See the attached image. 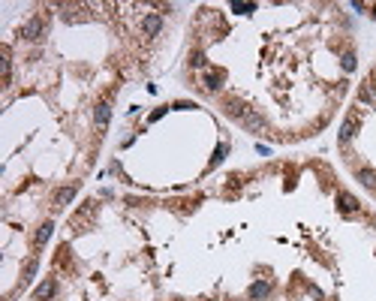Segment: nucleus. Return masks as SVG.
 <instances>
[{"mask_svg":"<svg viewBox=\"0 0 376 301\" xmlns=\"http://www.w3.org/2000/svg\"><path fill=\"white\" fill-rule=\"evenodd\" d=\"M226 111H229L232 118H241V121H244V115H247V111H244V105H241L238 100H232V97L226 100Z\"/></svg>","mask_w":376,"mask_h":301,"instance_id":"ddd939ff","label":"nucleus"},{"mask_svg":"<svg viewBox=\"0 0 376 301\" xmlns=\"http://www.w3.org/2000/svg\"><path fill=\"white\" fill-rule=\"evenodd\" d=\"M141 30H144V36H157V33L163 30V18H160V15H144Z\"/></svg>","mask_w":376,"mask_h":301,"instance_id":"39448f33","label":"nucleus"},{"mask_svg":"<svg viewBox=\"0 0 376 301\" xmlns=\"http://www.w3.org/2000/svg\"><path fill=\"white\" fill-rule=\"evenodd\" d=\"M220 85H223V72H205V88L208 91H220Z\"/></svg>","mask_w":376,"mask_h":301,"instance_id":"f8f14e48","label":"nucleus"},{"mask_svg":"<svg viewBox=\"0 0 376 301\" xmlns=\"http://www.w3.org/2000/svg\"><path fill=\"white\" fill-rule=\"evenodd\" d=\"M241 124H244V127L250 130V133H259L262 127H265V121H262V118L256 115V111H247V115H244V121H241Z\"/></svg>","mask_w":376,"mask_h":301,"instance_id":"9d476101","label":"nucleus"},{"mask_svg":"<svg viewBox=\"0 0 376 301\" xmlns=\"http://www.w3.org/2000/svg\"><path fill=\"white\" fill-rule=\"evenodd\" d=\"M226 150H229V145H220V148L214 150V160H211V166H217V163H223V157H226Z\"/></svg>","mask_w":376,"mask_h":301,"instance_id":"2eb2a0df","label":"nucleus"},{"mask_svg":"<svg viewBox=\"0 0 376 301\" xmlns=\"http://www.w3.org/2000/svg\"><path fill=\"white\" fill-rule=\"evenodd\" d=\"M190 66H205V54L202 51H193L190 54Z\"/></svg>","mask_w":376,"mask_h":301,"instance_id":"dca6fc26","label":"nucleus"},{"mask_svg":"<svg viewBox=\"0 0 376 301\" xmlns=\"http://www.w3.org/2000/svg\"><path fill=\"white\" fill-rule=\"evenodd\" d=\"M358 127H361V115H358V111H349V115H346V121H343V127H340V133H337L340 145L352 142V139H355V133H358Z\"/></svg>","mask_w":376,"mask_h":301,"instance_id":"f257e3e1","label":"nucleus"},{"mask_svg":"<svg viewBox=\"0 0 376 301\" xmlns=\"http://www.w3.org/2000/svg\"><path fill=\"white\" fill-rule=\"evenodd\" d=\"M247 295H250L253 301H265V298L271 295V283H268V280H256V283L250 286V292H247Z\"/></svg>","mask_w":376,"mask_h":301,"instance_id":"7ed1b4c3","label":"nucleus"},{"mask_svg":"<svg viewBox=\"0 0 376 301\" xmlns=\"http://www.w3.org/2000/svg\"><path fill=\"white\" fill-rule=\"evenodd\" d=\"M57 292V280L51 277V280H46V283H40L36 286V292H33V301H46V298H51Z\"/></svg>","mask_w":376,"mask_h":301,"instance_id":"20e7f679","label":"nucleus"},{"mask_svg":"<svg viewBox=\"0 0 376 301\" xmlns=\"http://www.w3.org/2000/svg\"><path fill=\"white\" fill-rule=\"evenodd\" d=\"M94 121H96V127H99V130H105V127H108V121H111V105H108V102H99V105H96Z\"/></svg>","mask_w":376,"mask_h":301,"instance_id":"423d86ee","label":"nucleus"},{"mask_svg":"<svg viewBox=\"0 0 376 301\" xmlns=\"http://www.w3.org/2000/svg\"><path fill=\"white\" fill-rule=\"evenodd\" d=\"M343 69H346V72L355 69V54H352V51H346V57H343Z\"/></svg>","mask_w":376,"mask_h":301,"instance_id":"f3484780","label":"nucleus"},{"mask_svg":"<svg viewBox=\"0 0 376 301\" xmlns=\"http://www.w3.org/2000/svg\"><path fill=\"white\" fill-rule=\"evenodd\" d=\"M51 232H54V223H51V220H46V223L40 226V232H36L33 244H36V247H46V241L51 238Z\"/></svg>","mask_w":376,"mask_h":301,"instance_id":"1a4fd4ad","label":"nucleus"},{"mask_svg":"<svg viewBox=\"0 0 376 301\" xmlns=\"http://www.w3.org/2000/svg\"><path fill=\"white\" fill-rule=\"evenodd\" d=\"M337 205H340V211L343 214H355L361 205H358V199L352 196V193H340V196H337Z\"/></svg>","mask_w":376,"mask_h":301,"instance_id":"0eeeda50","label":"nucleus"},{"mask_svg":"<svg viewBox=\"0 0 376 301\" xmlns=\"http://www.w3.org/2000/svg\"><path fill=\"white\" fill-rule=\"evenodd\" d=\"M75 193H79V187H63V190H57V196H54V208H66V205L75 199Z\"/></svg>","mask_w":376,"mask_h":301,"instance_id":"6e6552de","label":"nucleus"},{"mask_svg":"<svg viewBox=\"0 0 376 301\" xmlns=\"http://www.w3.org/2000/svg\"><path fill=\"white\" fill-rule=\"evenodd\" d=\"M358 181L364 187H370V190H376V169H361L358 172Z\"/></svg>","mask_w":376,"mask_h":301,"instance_id":"4468645a","label":"nucleus"},{"mask_svg":"<svg viewBox=\"0 0 376 301\" xmlns=\"http://www.w3.org/2000/svg\"><path fill=\"white\" fill-rule=\"evenodd\" d=\"M33 274H36V259H30V262H27V271H24V283H27V280L33 277Z\"/></svg>","mask_w":376,"mask_h":301,"instance_id":"a211bd4d","label":"nucleus"},{"mask_svg":"<svg viewBox=\"0 0 376 301\" xmlns=\"http://www.w3.org/2000/svg\"><path fill=\"white\" fill-rule=\"evenodd\" d=\"M40 36H43V21H40V18L27 21V27H24V40H40Z\"/></svg>","mask_w":376,"mask_h":301,"instance_id":"9b49d317","label":"nucleus"},{"mask_svg":"<svg viewBox=\"0 0 376 301\" xmlns=\"http://www.w3.org/2000/svg\"><path fill=\"white\" fill-rule=\"evenodd\" d=\"M358 105H367V108L376 105V79H367V82L358 88Z\"/></svg>","mask_w":376,"mask_h":301,"instance_id":"f03ea898","label":"nucleus"}]
</instances>
